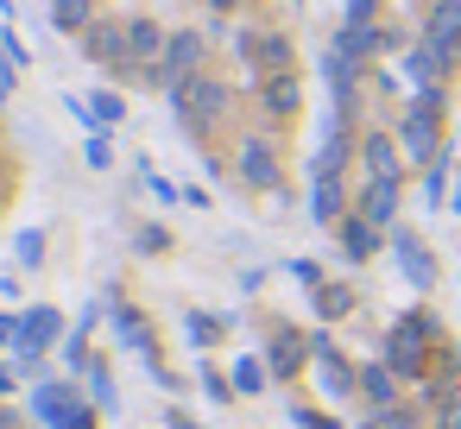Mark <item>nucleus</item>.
I'll return each mask as SVG.
<instances>
[{
    "instance_id": "2",
    "label": "nucleus",
    "mask_w": 461,
    "mask_h": 429,
    "mask_svg": "<svg viewBox=\"0 0 461 429\" xmlns=\"http://www.w3.org/2000/svg\"><path fill=\"white\" fill-rule=\"evenodd\" d=\"M436 133H442V95L436 89H417L411 108H404V121H398V146L411 158H429L436 165Z\"/></svg>"
},
{
    "instance_id": "29",
    "label": "nucleus",
    "mask_w": 461,
    "mask_h": 429,
    "mask_svg": "<svg viewBox=\"0 0 461 429\" xmlns=\"http://www.w3.org/2000/svg\"><path fill=\"white\" fill-rule=\"evenodd\" d=\"M184 328H190V341H196V347H209V341L221 335V322H215V316H190Z\"/></svg>"
},
{
    "instance_id": "41",
    "label": "nucleus",
    "mask_w": 461,
    "mask_h": 429,
    "mask_svg": "<svg viewBox=\"0 0 461 429\" xmlns=\"http://www.w3.org/2000/svg\"><path fill=\"white\" fill-rule=\"evenodd\" d=\"M366 429H379V423H366Z\"/></svg>"
},
{
    "instance_id": "14",
    "label": "nucleus",
    "mask_w": 461,
    "mask_h": 429,
    "mask_svg": "<svg viewBox=\"0 0 461 429\" xmlns=\"http://www.w3.org/2000/svg\"><path fill=\"white\" fill-rule=\"evenodd\" d=\"M335 234H341V253H348V259H373V246H379V228H373L366 215H341Z\"/></svg>"
},
{
    "instance_id": "24",
    "label": "nucleus",
    "mask_w": 461,
    "mask_h": 429,
    "mask_svg": "<svg viewBox=\"0 0 461 429\" xmlns=\"http://www.w3.org/2000/svg\"><path fill=\"white\" fill-rule=\"evenodd\" d=\"M14 259H20V265H45V234H39V228H26V234L14 240Z\"/></svg>"
},
{
    "instance_id": "21",
    "label": "nucleus",
    "mask_w": 461,
    "mask_h": 429,
    "mask_svg": "<svg viewBox=\"0 0 461 429\" xmlns=\"http://www.w3.org/2000/svg\"><path fill=\"white\" fill-rule=\"evenodd\" d=\"M310 215H316V221H341V183H335V177H316Z\"/></svg>"
},
{
    "instance_id": "9",
    "label": "nucleus",
    "mask_w": 461,
    "mask_h": 429,
    "mask_svg": "<svg viewBox=\"0 0 461 429\" xmlns=\"http://www.w3.org/2000/svg\"><path fill=\"white\" fill-rule=\"evenodd\" d=\"M259 108L272 114V121H291L297 108H303V89H297V76L285 70V76H259Z\"/></svg>"
},
{
    "instance_id": "20",
    "label": "nucleus",
    "mask_w": 461,
    "mask_h": 429,
    "mask_svg": "<svg viewBox=\"0 0 461 429\" xmlns=\"http://www.w3.org/2000/svg\"><path fill=\"white\" fill-rule=\"evenodd\" d=\"M366 171H373V177H398V146H392L385 133L366 139Z\"/></svg>"
},
{
    "instance_id": "35",
    "label": "nucleus",
    "mask_w": 461,
    "mask_h": 429,
    "mask_svg": "<svg viewBox=\"0 0 461 429\" xmlns=\"http://www.w3.org/2000/svg\"><path fill=\"white\" fill-rule=\"evenodd\" d=\"M436 423H442V429H461V404H455V398H448V404H442V410H436Z\"/></svg>"
},
{
    "instance_id": "26",
    "label": "nucleus",
    "mask_w": 461,
    "mask_h": 429,
    "mask_svg": "<svg viewBox=\"0 0 461 429\" xmlns=\"http://www.w3.org/2000/svg\"><path fill=\"white\" fill-rule=\"evenodd\" d=\"M259 385H266V366H259V360H240V366H234V391H247V398H253Z\"/></svg>"
},
{
    "instance_id": "1",
    "label": "nucleus",
    "mask_w": 461,
    "mask_h": 429,
    "mask_svg": "<svg viewBox=\"0 0 461 429\" xmlns=\"http://www.w3.org/2000/svg\"><path fill=\"white\" fill-rule=\"evenodd\" d=\"M429 341H436V316L429 309H404L398 328H392V341H385V366L398 379H417L429 366Z\"/></svg>"
},
{
    "instance_id": "13",
    "label": "nucleus",
    "mask_w": 461,
    "mask_h": 429,
    "mask_svg": "<svg viewBox=\"0 0 461 429\" xmlns=\"http://www.w3.org/2000/svg\"><path fill=\"white\" fill-rule=\"evenodd\" d=\"M379 45H385V32H379L373 20H348V26H341V39H335V51H341V58H354V64H360V58H373Z\"/></svg>"
},
{
    "instance_id": "8",
    "label": "nucleus",
    "mask_w": 461,
    "mask_h": 429,
    "mask_svg": "<svg viewBox=\"0 0 461 429\" xmlns=\"http://www.w3.org/2000/svg\"><path fill=\"white\" fill-rule=\"evenodd\" d=\"M196 58H203V39H196V32H177V39L165 45V64H158V83H171V95H177Z\"/></svg>"
},
{
    "instance_id": "37",
    "label": "nucleus",
    "mask_w": 461,
    "mask_h": 429,
    "mask_svg": "<svg viewBox=\"0 0 461 429\" xmlns=\"http://www.w3.org/2000/svg\"><path fill=\"white\" fill-rule=\"evenodd\" d=\"M0 341H20V322L14 316H0Z\"/></svg>"
},
{
    "instance_id": "36",
    "label": "nucleus",
    "mask_w": 461,
    "mask_h": 429,
    "mask_svg": "<svg viewBox=\"0 0 461 429\" xmlns=\"http://www.w3.org/2000/svg\"><path fill=\"white\" fill-rule=\"evenodd\" d=\"M373 7L379 0H348V20H373Z\"/></svg>"
},
{
    "instance_id": "31",
    "label": "nucleus",
    "mask_w": 461,
    "mask_h": 429,
    "mask_svg": "<svg viewBox=\"0 0 461 429\" xmlns=\"http://www.w3.org/2000/svg\"><path fill=\"white\" fill-rule=\"evenodd\" d=\"M291 278H297V284H310V290H316V284H322V272H316V265H310V259H291Z\"/></svg>"
},
{
    "instance_id": "40",
    "label": "nucleus",
    "mask_w": 461,
    "mask_h": 429,
    "mask_svg": "<svg viewBox=\"0 0 461 429\" xmlns=\"http://www.w3.org/2000/svg\"><path fill=\"white\" fill-rule=\"evenodd\" d=\"M209 7H215V13H234V7H240V0H209Z\"/></svg>"
},
{
    "instance_id": "3",
    "label": "nucleus",
    "mask_w": 461,
    "mask_h": 429,
    "mask_svg": "<svg viewBox=\"0 0 461 429\" xmlns=\"http://www.w3.org/2000/svg\"><path fill=\"white\" fill-rule=\"evenodd\" d=\"M83 51H89V64L133 70V26H121V20H95V26L83 32Z\"/></svg>"
},
{
    "instance_id": "23",
    "label": "nucleus",
    "mask_w": 461,
    "mask_h": 429,
    "mask_svg": "<svg viewBox=\"0 0 461 429\" xmlns=\"http://www.w3.org/2000/svg\"><path fill=\"white\" fill-rule=\"evenodd\" d=\"M297 366H303V341H297V335H278V341H272V372L291 379Z\"/></svg>"
},
{
    "instance_id": "38",
    "label": "nucleus",
    "mask_w": 461,
    "mask_h": 429,
    "mask_svg": "<svg viewBox=\"0 0 461 429\" xmlns=\"http://www.w3.org/2000/svg\"><path fill=\"white\" fill-rule=\"evenodd\" d=\"M0 429H26V423H20V416H14V410H0Z\"/></svg>"
},
{
    "instance_id": "10",
    "label": "nucleus",
    "mask_w": 461,
    "mask_h": 429,
    "mask_svg": "<svg viewBox=\"0 0 461 429\" xmlns=\"http://www.w3.org/2000/svg\"><path fill=\"white\" fill-rule=\"evenodd\" d=\"M240 183H253V190H278V158H272L266 139H247V146H240Z\"/></svg>"
},
{
    "instance_id": "22",
    "label": "nucleus",
    "mask_w": 461,
    "mask_h": 429,
    "mask_svg": "<svg viewBox=\"0 0 461 429\" xmlns=\"http://www.w3.org/2000/svg\"><path fill=\"white\" fill-rule=\"evenodd\" d=\"M360 391H366L373 410H392V366H366L360 372Z\"/></svg>"
},
{
    "instance_id": "34",
    "label": "nucleus",
    "mask_w": 461,
    "mask_h": 429,
    "mask_svg": "<svg viewBox=\"0 0 461 429\" xmlns=\"http://www.w3.org/2000/svg\"><path fill=\"white\" fill-rule=\"evenodd\" d=\"M203 385H209V398H215V404H221V398H234V391H228V379H221V372H203Z\"/></svg>"
},
{
    "instance_id": "30",
    "label": "nucleus",
    "mask_w": 461,
    "mask_h": 429,
    "mask_svg": "<svg viewBox=\"0 0 461 429\" xmlns=\"http://www.w3.org/2000/svg\"><path fill=\"white\" fill-rule=\"evenodd\" d=\"M423 196H429V209L448 196V171H442V165H429V183H423Z\"/></svg>"
},
{
    "instance_id": "33",
    "label": "nucleus",
    "mask_w": 461,
    "mask_h": 429,
    "mask_svg": "<svg viewBox=\"0 0 461 429\" xmlns=\"http://www.w3.org/2000/svg\"><path fill=\"white\" fill-rule=\"evenodd\" d=\"M379 429H417L411 410H379Z\"/></svg>"
},
{
    "instance_id": "19",
    "label": "nucleus",
    "mask_w": 461,
    "mask_h": 429,
    "mask_svg": "<svg viewBox=\"0 0 461 429\" xmlns=\"http://www.w3.org/2000/svg\"><path fill=\"white\" fill-rule=\"evenodd\" d=\"M341 158H348V133H341V121L329 127V139H322V152H316V177H335L341 171Z\"/></svg>"
},
{
    "instance_id": "27",
    "label": "nucleus",
    "mask_w": 461,
    "mask_h": 429,
    "mask_svg": "<svg viewBox=\"0 0 461 429\" xmlns=\"http://www.w3.org/2000/svg\"><path fill=\"white\" fill-rule=\"evenodd\" d=\"M89 391H95L102 410H114V379H108V366H89Z\"/></svg>"
},
{
    "instance_id": "7",
    "label": "nucleus",
    "mask_w": 461,
    "mask_h": 429,
    "mask_svg": "<svg viewBox=\"0 0 461 429\" xmlns=\"http://www.w3.org/2000/svg\"><path fill=\"white\" fill-rule=\"evenodd\" d=\"M392 246H398V272H404L417 290H429V284H436V259H429V246H423L411 228H398V234H392Z\"/></svg>"
},
{
    "instance_id": "5",
    "label": "nucleus",
    "mask_w": 461,
    "mask_h": 429,
    "mask_svg": "<svg viewBox=\"0 0 461 429\" xmlns=\"http://www.w3.org/2000/svg\"><path fill=\"white\" fill-rule=\"evenodd\" d=\"M58 335H64V316H58L51 303H32V309L20 316V341H14V347H20V366L32 372V366H39V353H45Z\"/></svg>"
},
{
    "instance_id": "17",
    "label": "nucleus",
    "mask_w": 461,
    "mask_h": 429,
    "mask_svg": "<svg viewBox=\"0 0 461 429\" xmlns=\"http://www.w3.org/2000/svg\"><path fill=\"white\" fill-rule=\"evenodd\" d=\"M51 20H58L64 32H89V26H95V0H58Z\"/></svg>"
},
{
    "instance_id": "25",
    "label": "nucleus",
    "mask_w": 461,
    "mask_h": 429,
    "mask_svg": "<svg viewBox=\"0 0 461 429\" xmlns=\"http://www.w3.org/2000/svg\"><path fill=\"white\" fill-rule=\"evenodd\" d=\"M316 309H322L329 322H335V316H348V290H341V284H316Z\"/></svg>"
},
{
    "instance_id": "28",
    "label": "nucleus",
    "mask_w": 461,
    "mask_h": 429,
    "mask_svg": "<svg viewBox=\"0 0 461 429\" xmlns=\"http://www.w3.org/2000/svg\"><path fill=\"white\" fill-rule=\"evenodd\" d=\"M83 158H89L95 171H108V165H114V146H108V133H89V152H83Z\"/></svg>"
},
{
    "instance_id": "4",
    "label": "nucleus",
    "mask_w": 461,
    "mask_h": 429,
    "mask_svg": "<svg viewBox=\"0 0 461 429\" xmlns=\"http://www.w3.org/2000/svg\"><path fill=\"white\" fill-rule=\"evenodd\" d=\"M32 410H39V423H51V429H95L89 404H83L70 385H39V391H32Z\"/></svg>"
},
{
    "instance_id": "15",
    "label": "nucleus",
    "mask_w": 461,
    "mask_h": 429,
    "mask_svg": "<svg viewBox=\"0 0 461 429\" xmlns=\"http://www.w3.org/2000/svg\"><path fill=\"white\" fill-rule=\"evenodd\" d=\"M240 51H259V76H285V70H291V45H285V39H253V32H247Z\"/></svg>"
},
{
    "instance_id": "11",
    "label": "nucleus",
    "mask_w": 461,
    "mask_h": 429,
    "mask_svg": "<svg viewBox=\"0 0 461 429\" xmlns=\"http://www.w3.org/2000/svg\"><path fill=\"white\" fill-rule=\"evenodd\" d=\"M310 347H316V366H322V385H329V398H341V391H354V385H360V379H354V366L335 353V341H329V335H316Z\"/></svg>"
},
{
    "instance_id": "18",
    "label": "nucleus",
    "mask_w": 461,
    "mask_h": 429,
    "mask_svg": "<svg viewBox=\"0 0 461 429\" xmlns=\"http://www.w3.org/2000/svg\"><path fill=\"white\" fill-rule=\"evenodd\" d=\"M158 51H165V32H158L152 20H133V64H140V58L152 64ZM152 76H158V64H152Z\"/></svg>"
},
{
    "instance_id": "39",
    "label": "nucleus",
    "mask_w": 461,
    "mask_h": 429,
    "mask_svg": "<svg viewBox=\"0 0 461 429\" xmlns=\"http://www.w3.org/2000/svg\"><path fill=\"white\" fill-rule=\"evenodd\" d=\"M7 391H14V372H7V366H0V398H7Z\"/></svg>"
},
{
    "instance_id": "32",
    "label": "nucleus",
    "mask_w": 461,
    "mask_h": 429,
    "mask_svg": "<svg viewBox=\"0 0 461 429\" xmlns=\"http://www.w3.org/2000/svg\"><path fill=\"white\" fill-rule=\"evenodd\" d=\"M291 423H303V429H335V416H322V410H291Z\"/></svg>"
},
{
    "instance_id": "12",
    "label": "nucleus",
    "mask_w": 461,
    "mask_h": 429,
    "mask_svg": "<svg viewBox=\"0 0 461 429\" xmlns=\"http://www.w3.org/2000/svg\"><path fill=\"white\" fill-rule=\"evenodd\" d=\"M360 215L373 228H392V215H398V177H373L366 196H360Z\"/></svg>"
},
{
    "instance_id": "6",
    "label": "nucleus",
    "mask_w": 461,
    "mask_h": 429,
    "mask_svg": "<svg viewBox=\"0 0 461 429\" xmlns=\"http://www.w3.org/2000/svg\"><path fill=\"white\" fill-rule=\"evenodd\" d=\"M423 45L442 58V64H461V0H442V7L429 13V32Z\"/></svg>"
},
{
    "instance_id": "16",
    "label": "nucleus",
    "mask_w": 461,
    "mask_h": 429,
    "mask_svg": "<svg viewBox=\"0 0 461 429\" xmlns=\"http://www.w3.org/2000/svg\"><path fill=\"white\" fill-rule=\"evenodd\" d=\"M404 76H411L417 89H436V76H442V58H436L429 45H417V51L404 58Z\"/></svg>"
}]
</instances>
